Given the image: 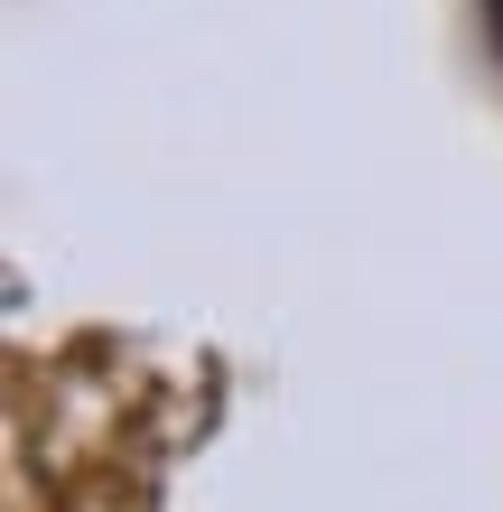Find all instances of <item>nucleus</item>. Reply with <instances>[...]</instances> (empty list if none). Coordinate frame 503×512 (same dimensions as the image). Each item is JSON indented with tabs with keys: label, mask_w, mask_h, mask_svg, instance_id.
Wrapping results in <instances>:
<instances>
[{
	"label": "nucleus",
	"mask_w": 503,
	"mask_h": 512,
	"mask_svg": "<svg viewBox=\"0 0 503 512\" xmlns=\"http://www.w3.org/2000/svg\"><path fill=\"white\" fill-rule=\"evenodd\" d=\"M494 19H503V0H494Z\"/></svg>",
	"instance_id": "f257e3e1"
}]
</instances>
